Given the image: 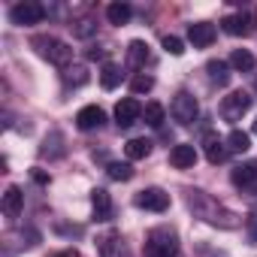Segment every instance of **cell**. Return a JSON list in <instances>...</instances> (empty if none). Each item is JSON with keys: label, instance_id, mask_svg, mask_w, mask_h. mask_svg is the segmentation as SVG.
Returning a JSON list of instances; mask_svg holds the SVG:
<instances>
[{"label": "cell", "instance_id": "cell-16", "mask_svg": "<svg viewBox=\"0 0 257 257\" xmlns=\"http://www.w3.org/2000/svg\"><path fill=\"white\" fill-rule=\"evenodd\" d=\"M170 164H173L176 170H191V167L197 164V149H194V146H176V149L170 152Z\"/></svg>", "mask_w": 257, "mask_h": 257}, {"label": "cell", "instance_id": "cell-19", "mask_svg": "<svg viewBox=\"0 0 257 257\" xmlns=\"http://www.w3.org/2000/svg\"><path fill=\"white\" fill-rule=\"evenodd\" d=\"M131 16H134L131 4H109V7H106L109 25H127V22H131Z\"/></svg>", "mask_w": 257, "mask_h": 257}, {"label": "cell", "instance_id": "cell-8", "mask_svg": "<svg viewBox=\"0 0 257 257\" xmlns=\"http://www.w3.org/2000/svg\"><path fill=\"white\" fill-rule=\"evenodd\" d=\"M221 25H224V31L230 37H251L254 34V25H257V16L248 10V13H239V16H227Z\"/></svg>", "mask_w": 257, "mask_h": 257}, {"label": "cell", "instance_id": "cell-4", "mask_svg": "<svg viewBox=\"0 0 257 257\" xmlns=\"http://www.w3.org/2000/svg\"><path fill=\"white\" fill-rule=\"evenodd\" d=\"M170 115H173L179 124H194L197 115H200V106H197V100H194L188 91H179V94L173 97V103H170Z\"/></svg>", "mask_w": 257, "mask_h": 257}, {"label": "cell", "instance_id": "cell-26", "mask_svg": "<svg viewBox=\"0 0 257 257\" xmlns=\"http://www.w3.org/2000/svg\"><path fill=\"white\" fill-rule=\"evenodd\" d=\"M106 173H109V179H115V182H131V179H134V167H131V164H109Z\"/></svg>", "mask_w": 257, "mask_h": 257}, {"label": "cell", "instance_id": "cell-32", "mask_svg": "<svg viewBox=\"0 0 257 257\" xmlns=\"http://www.w3.org/2000/svg\"><path fill=\"white\" fill-rule=\"evenodd\" d=\"M34 179H37L40 185H49V176H46V173H40V170H34Z\"/></svg>", "mask_w": 257, "mask_h": 257}, {"label": "cell", "instance_id": "cell-28", "mask_svg": "<svg viewBox=\"0 0 257 257\" xmlns=\"http://www.w3.org/2000/svg\"><path fill=\"white\" fill-rule=\"evenodd\" d=\"M155 88V79L152 76H134V82H131V91L134 94H149Z\"/></svg>", "mask_w": 257, "mask_h": 257}, {"label": "cell", "instance_id": "cell-21", "mask_svg": "<svg viewBox=\"0 0 257 257\" xmlns=\"http://www.w3.org/2000/svg\"><path fill=\"white\" fill-rule=\"evenodd\" d=\"M124 155L131 158V161H146V158L152 155V143L143 140V137H140V140H131V143L124 146Z\"/></svg>", "mask_w": 257, "mask_h": 257}, {"label": "cell", "instance_id": "cell-9", "mask_svg": "<svg viewBox=\"0 0 257 257\" xmlns=\"http://www.w3.org/2000/svg\"><path fill=\"white\" fill-rule=\"evenodd\" d=\"M230 179H233V185H236V188L248 191V197H257V164H254V161L239 164V167L230 173Z\"/></svg>", "mask_w": 257, "mask_h": 257}, {"label": "cell", "instance_id": "cell-25", "mask_svg": "<svg viewBox=\"0 0 257 257\" xmlns=\"http://www.w3.org/2000/svg\"><path fill=\"white\" fill-rule=\"evenodd\" d=\"M143 118H146L149 127H161L164 118H167V109H164L161 103H146V106H143Z\"/></svg>", "mask_w": 257, "mask_h": 257}, {"label": "cell", "instance_id": "cell-17", "mask_svg": "<svg viewBox=\"0 0 257 257\" xmlns=\"http://www.w3.org/2000/svg\"><path fill=\"white\" fill-rule=\"evenodd\" d=\"M22 206H25L22 188H19V185H10V188L4 191V212H7L10 218H19V215H22Z\"/></svg>", "mask_w": 257, "mask_h": 257}, {"label": "cell", "instance_id": "cell-6", "mask_svg": "<svg viewBox=\"0 0 257 257\" xmlns=\"http://www.w3.org/2000/svg\"><path fill=\"white\" fill-rule=\"evenodd\" d=\"M43 19H46V7L34 4V0L16 4V7L10 10V22H13V25H19V28H25V25H40Z\"/></svg>", "mask_w": 257, "mask_h": 257}, {"label": "cell", "instance_id": "cell-2", "mask_svg": "<svg viewBox=\"0 0 257 257\" xmlns=\"http://www.w3.org/2000/svg\"><path fill=\"white\" fill-rule=\"evenodd\" d=\"M31 46L55 67H70V61H73V49L67 43H61L58 37H34Z\"/></svg>", "mask_w": 257, "mask_h": 257}, {"label": "cell", "instance_id": "cell-15", "mask_svg": "<svg viewBox=\"0 0 257 257\" xmlns=\"http://www.w3.org/2000/svg\"><path fill=\"white\" fill-rule=\"evenodd\" d=\"M91 206H94V218L97 221H109L112 218V197H109V191L94 188L91 191Z\"/></svg>", "mask_w": 257, "mask_h": 257}, {"label": "cell", "instance_id": "cell-7", "mask_svg": "<svg viewBox=\"0 0 257 257\" xmlns=\"http://www.w3.org/2000/svg\"><path fill=\"white\" fill-rule=\"evenodd\" d=\"M134 203H137L140 209H146V212H167V209H170V194L161 191V188H146V191L137 194Z\"/></svg>", "mask_w": 257, "mask_h": 257}, {"label": "cell", "instance_id": "cell-30", "mask_svg": "<svg viewBox=\"0 0 257 257\" xmlns=\"http://www.w3.org/2000/svg\"><path fill=\"white\" fill-rule=\"evenodd\" d=\"M245 230H248V239H251V242H257V209L245 218Z\"/></svg>", "mask_w": 257, "mask_h": 257}, {"label": "cell", "instance_id": "cell-33", "mask_svg": "<svg viewBox=\"0 0 257 257\" xmlns=\"http://www.w3.org/2000/svg\"><path fill=\"white\" fill-rule=\"evenodd\" d=\"M103 55H106L103 49H91V52H88V58H91V61H97V58H103Z\"/></svg>", "mask_w": 257, "mask_h": 257}, {"label": "cell", "instance_id": "cell-31", "mask_svg": "<svg viewBox=\"0 0 257 257\" xmlns=\"http://www.w3.org/2000/svg\"><path fill=\"white\" fill-rule=\"evenodd\" d=\"M52 257H82L76 248H64V251H58V254H52Z\"/></svg>", "mask_w": 257, "mask_h": 257}, {"label": "cell", "instance_id": "cell-10", "mask_svg": "<svg viewBox=\"0 0 257 257\" xmlns=\"http://www.w3.org/2000/svg\"><path fill=\"white\" fill-rule=\"evenodd\" d=\"M143 118V106H140V100H134V97H124L118 106H115V124L118 127H131V124H137Z\"/></svg>", "mask_w": 257, "mask_h": 257}, {"label": "cell", "instance_id": "cell-35", "mask_svg": "<svg viewBox=\"0 0 257 257\" xmlns=\"http://www.w3.org/2000/svg\"><path fill=\"white\" fill-rule=\"evenodd\" d=\"M254 94H257V79H254Z\"/></svg>", "mask_w": 257, "mask_h": 257}, {"label": "cell", "instance_id": "cell-14", "mask_svg": "<svg viewBox=\"0 0 257 257\" xmlns=\"http://www.w3.org/2000/svg\"><path fill=\"white\" fill-rule=\"evenodd\" d=\"M100 257H131V248L124 245L118 233H106L100 239Z\"/></svg>", "mask_w": 257, "mask_h": 257}, {"label": "cell", "instance_id": "cell-3", "mask_svg": "<svg viewBox=\"0 0 257 257\" xmlns=\"http://www.w3.org/2000/svg\"><path fill=\"white\" fill-rule=\"evenodd\" d=\"M179 254V239L170 227H158L146 239V257H176Z\"/></svg>", "mask_w": 257, "mask_h": 257}, {"label": "cell", "instance_id": "cell-18", "mask_svg": "<svg viewBox=\"0 0 257 257\" xmlns=\"http://www.w3.org/2000/svg\"><path fill=\"white\" fill-rule=\"evenodd\" d=\"M127 64H131L134 70H143L149 64V46L143 40H134L131 46H127Z\"/></svg>", "mask_w": 257, "mask_h": 257}, {"label": "cell", "instance_id": "cell-11", "mask_svg": "<svg viewBox=\"0 0 257 257\" xmlns=\"http://www.w3.org/2000/svg\"><path fill=\"white\" fill-rule=\"evenodd\" d=\"M203 149H206V161H209V164H224L227 155H230V152H227V143H224L215 131H209V134L203 137Z\"/></svg>", "mask_w": 257, "mask_h": 257}, {"label": "cell", "instance_id": "cell-5", "mask_svg": "<svg viewBox=\"0 0 257 257\" xmlns=\"http://www.w3.org/2000/svg\"><path fill=\"white\" fill-rule=\"evenodd\" d=\"M251 109V94L248 91H233L221 100V115L224 121H242V115Z\"/></svg>", "mask_w": 257, "mask_h": 257}, {"label": "cell", "instance_id": "cell-1", "mask_svg": "<svg viewBox=\"0 0 257 257\" xmlns=\"http://www.w3.org/2000/svg\"><path fill=\"white\" fill-rule=\"evenodd\" d=\"M188 203H191V209H194L203 221H209V224H221V227H236V224H239L233 212H227L224 206H218L215 200H209L203 191H191Z\"/></svg>", "mask_w": 257, "mask_h": 257}, {"label": "cell", "instance_id": "cell-23", "mask_svg": "<svg viewBox=\"0 0 257 257\" xmlns=\"http://www.w3.org/2000/svg\"><path fill=\"white\" fill-rule=\"evenodd\" d=\"M224 143H227V152H233V155H245L251 149V137L242 134V131H230V137Z\"/></svg>", "mask_w": 257, "mask_h": 257}, {"label": "cell", "instance_id": "cell-34", "mask_svg": "<svg viewBox=\"0 0 257 257\" xmlns=\"http://www.w3.org/2000/svg\"><path fill=\"white\" fill-rule=\"evenodd\" d=\"M251 131H254V134H257V118H254V127H251Z\"/></svg>", "mask_w": 257, "mask_h": 257}, {"label": "cell", "instance_id": "cell-13", "mask_svg": "<svg viewBox=\"0 0 257 257\" xmlns=\"http://www.w3.org/2000/svg\"><path fill=\"white\" fill-rule=\"evenodd\" d=\"M215 25H209V22H197V25H191L188 28V40L194 43V49H206V46H212L215 43Z\"/></svg>", "mask_w": 257, "mask_h": 257}, {"label": "cell", "instance_id": "cell-27", "mask_svg": "<svg viewBox=\"0 0 257 257\" xmlns=\"http://www.w3.org/2000/svg\"><path fill=\"white\" fill-rule=\"evenodd\" d=\"M64 82H67V85H85V82H88L85 67H67V70H64Z\"/></svg>", "mask_w": 257, "mask_h": 257}, {"label": "cell", "instance_id": "cell-22", "mask_svg": "<svg viewBox=\"0 0 257 257\" xmlns=\"http://www.w3.org/2000/svg\"><path fill=\"white\" fill-rule=\"evenodd\" d=\"M206 73L215 85H227L230 82V64L227 61H209L206 64Z\"/></svg>", "mask_w": 257, "mask_h": 257}, {"label": "cell", "instance_id": "cell-29", "mask_svg": "<svg viewBox=\"0 0 257 257\" xmlns=\"http://www.w3.org/2000/svg\"><path fill=\"white\" fill-rule=\"evenodd\" d=\"M164 49H167V55H173V58L185 55V43H182L179 37H164Z\"/></svg>", "mask_w": 257, "mask_h": 257}, {"label": "cell", "instance_id": "cell-24", "mask_svg": "<svg viewBox=\"0 0 257 257\" xmlns=\"http://www.w3.org/2000/svg\"><path fill=\"white\" fill-rule=\"evenodd\" d=\"M100 85H103L106 91H115V88L121 85V70H118L115 64H103V70H100Z\"/></svg>", "mask_w": 257, "mask_h": 257}, {"label": "cell", "instance_id": "cell-12", "mask_svg": "<svg viewBox=\"0 0 257 257\" xmlns=\"http://www.w3.org/2000/svg\"><path fill=\"white\" fill-rule=\"evenodd\" d=\"M106 121V112L100 109V106H82L79 112H76V127L79 131H94V127H100Z\"/></svg>", "mask_w": 257, "mask_h": 257}, {"label": "cell", "instance_id": "cell-20", "mask_svg": "<svg viewBox=\"0 0 257 257\" xmlns=\"http://www.w3.org/2000/svg\"><path fill=\"white\" fill-rule=\"evenodd\" d=\"M227 64H230V70H236V73H248V70H254V55H251L248 49H236Z\"/></svg>", "mask_w": 257, "mask_h": 257}]
</instances>
